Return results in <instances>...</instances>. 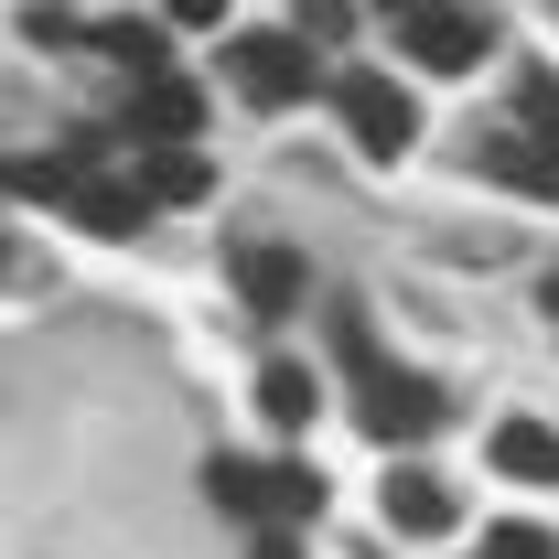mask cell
<instances>
[{"mask_svg":"<svg viewBox=\"0 0 559 559\" xmlns=\"http://www.w3.org/2000/svg\"><path fill=\"white\" fill-rule=\"evenodd\" d=\"M205 495L226 516H248V527H301V516H323V474H301V463H237V452H215Z\"/></svg>","mask_w":559,"mask_h":559,"instance_id":"6da1fadb","label":"cell"},{"mask_svg":"<svg viewBox=\"0 0 559 559\" xmlns=\"http://www.w3.org/2000/svg\"><path fill=\"white\" fill-rule=\"evenodd\" d=\"M226 86L248 108H301L312 97V44L301 33H237L226 44Z\"/></svg>","mask_w":559,"mask_h":559,"instance_id":"7a4b0ae2","label":"cell"},{"mask_svg":"<svg viewBox=\"0 0 559 559\" xmlns=\"http://www.w3.org/2000/svg\"><path fill=\"white\" fill-rule=\"evenodd\" d=\"M399 44H409L430 75H474L495 33L474 22V11H463V0H399Z\"/></svg>","mask_w":559,"mask_h":559,"instance_id":"3957f363","label":"cell"},{"mask_svg":"<svg viewBox=\"0 0 559 559\" xmlns=\"http://www.w3.org/2000/svg\"><path fill=\"white\" fill-rule=\"evenodd\" d=\"M334 108H345V130L388 162V151H409L419 140V108H409V86L399 75H377V66H355V75H334Z\"/></svg>","mask_w":559,"mask_h":559,"instance_id":"277c9868","label":"cell"},{"mask_svg":"<svg viewBox=\"0 0 559 559\" xmlns=\"http://www.w3.org/2000/svg\"><path fill=\"white\" fill-rule=\"evenodd\" d=\"M355 419H366L377 441H430V430H441V388H430V377H399V366H377V377L355 388Z\"/></svg>","mask_w":559,"mask_h":559,"instance_id":"5b68a950","label":"cell"},{"mask_svg":"<svg viewBox=\"0 0 559 559\" xmlns=\"http://www.w3.org/2000/svg\"><path fill=\"white\" fill-rule=\"evenodd\" d=\"M194 130H205V86L140 75V97H130V140H140V151H194Z\"/></svg>","mask_w":559,"mask_h":559,"instance_id":"8992f818","label":"cell"},{"mask_svg":"<svg viewBox=\"0 0 559 559\" xmlns=\"http://www.w3.org/2000/svg\"><path fill=\"white\" fill-rule=\"evenodd\" d=\"M474 162H485L495 183H527V194H559V130H495L485 151H474Z\"/></svg>","mask_w":559,"mask_h":559,"instance_id":"52a82bcc","label":"cell"},{"mask_svg":"<svg viewBox=\"0 0 559 559\" xmlns=\"http://www.w3.org/2000/svg\"><path fill=\"white\" fill-rule=\"evenodd\" d=\"M388 527L441 538V527H452V485H441V474H419V463H399V474H388Z\"/></svg>","mask_w":559,"mask_h":559,"instance_id":"ba28073f","label":"cell"},{"mask_svg":"<svg viewBox=\"0 0 559 559\" xmlns=\"http://www.w3.org/2000/svg\"><path fill=\"white\" fill-rule=\"evenodd\" d=\"M301 280H312V270H301L290 248H237V290H248V312H270V323L301 301Z\"/></svg>","mask_w":559,"mask_h":559,"instance_id":"9c48e42d","label":"cell"},{"mask_svg":"<svg viewBox=\"0 0 559 559\" xmlns=\"http://www.w3.org/2000/svg\"><path fill=\"white\" fill-rule=\"evenodd\" d=\"M495 463H506L516 485H559V430L549 419H506V430H495Z\"/></svg>","mask_w":559,"mask_h":559,"instance_id":"30bf717a","label":"cell"},{"mask_svg":"<svg viewBox=\"0 0 559 559\" xmlns=\"http://www.w3.org/2000/svg\"><path fill=\"white\" fill-rule=\"evenodd\" d=\"M66 205H75V226H97V237H130V226H140V194H130V183H108V173H75Z\"/></svg>","mask_w":559,"mask_h":559,"instance_id":"8fae6325","label":"cell"},{"mask_svg":"<svg viewBox=\"0 0 559 559\" xmlns=\"http://www.w3.org/2000/svg\"><path fill=\"white\" fill-rule=\"evenodd\" d=\"M312 399H323V388H312V366H290V355H270V366H259V409H270L280 430H301V419H312Z\"/></svg>","mask_w":559,"mask_h":559,"instance_id":"7c38bea8","label":"cell"},{"mask_svg":"<svg viewBox=\"0 0 559 559\" xmlns=\"http://www.w3.org/2000/svg\"><path fill=\"white\" fill-rule=\"evenodd\" d=\"M140 194H151V205H194V194H215V173L194 151H151V162H140Z\"/></svg>","mask_w":559,"mask_h":559,"instance_id":"4fadbf2b","label":"cell"},{"mask_svg":"<svg viewBox=\"0 0 559 559\" xmlns=\"http://www.w3.org/2000/svg\"><path fill=\"white\" fill-rule=\"evenodd\" d=\"M86 44H97V55H119L130 75H173V66H162V22H97Z\"/></svg>","mask_w":559,"mask_h":559,"instance_id":"5bb4252c","label":"cell"},{"mask_svg":"<svg viewBox=\"0 0 559 559\" xmlns=\"http://www.w3.org/2000/svg\"><path fill=\"white\" fill-rule=\"evenodd\" d=\"M290 33H301V44H345V33H355V0H290Z\"/></svg>","mask_w":559,"mask_h":559,"instance_id":"9a60e30c","label":"cell"},{"mask_svg":"<svg viewBox=\"0 0 559 559\" xmlns=\"http://www.w3.org/2000/svg\"><path fill=\"white\" fill-rule=\"evenodd\" d=\"M516 119H527V130H559V75H549V66L516 75Z\"/></svg>","mask_w":559,"mask_h":559,"instance_id":"2e32d148","label":"cell"},{"mask_svg":"<svg viewBox=\"0 0 559 559\" xmlns=\"http://www.w3.org/2000/svg\"><path fill=\"white\" fill-rule=\"evenodd\" d=\"M485 559H559V538H549V527H527V516H506V527L485 538Z\"/></svg>","mask_w":559,"mask_h":559,"instance_id":"e0dca14e","label":"cell"},{"mask_svg":"<svg viewBox=\"0 0 559 559\" xmlns=\"http://www.w3.org/2000/svg\"><path fill=\"white\" fill-rule=\"evenodd\" d=\"M162 11H173V22H205V33L226 22V0H162Z\"/></svg>","mask_w":559,"mask_h":559,"instance_id":"ac0fdd59","label":"cell"},{"mask_svg":"<svg viewBox=\"0 0 559 559\" xmlns=\"http://www.w3.org/2000/svg\"><path fill=\"white\" fill-rule=\"evenodd\" d=\"M248 559H301V538H290V527H259V549Z\"/></svg>","mask_w":559,"mask_h":559,"instance_id":"d6986e66","label":"cell"},{"mask_svg":"<svg viewBox=\"0 0 559 559\" xmlns=\"http://www.w3.org/2000/svg\"><path fill=\"white\" fill-rule=\"evenodd\" d=\"M538 301H549V312H559V280H549V290H538Z\"/></svg>","mask_w":559,"mask_h":559,"instance_id":"ffe728a7","label":"cell"}]
</instances>
